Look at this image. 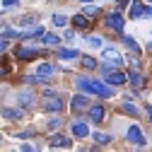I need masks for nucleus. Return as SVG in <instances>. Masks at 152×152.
<instances>
[{
  "label": "nucleus",
  "mask_w": 152,
  "mask_h": 152,
  "mask_svg": "<svg viewBox=\"0 0 152 152\" xmlns=\"http://www.w3.org/2000/svg\"><path fill=\"white\" fill-rule=\"evenodd\" d=\"M75 87H77L80 92H85V94H94V97H102V99H106V97L113 94V89L109 85H104L99 80H87V77H80L77 82H75Z\"/></svg>",
  "instance_id": "obj_1"
},
{
  "label": "nucleus",
  "mask_w": 152,
  "mask_h": 152,
  "mask_svg": "<svg viewBox=\"0 0 152 152\" xmlns=\"http://www.w3.org/2000/svg\"><path fill=\"white\" fill-rule=\"evenodd\" d=\"M104 24L111 27L113 31H123V17H121L118 12H109V15L104 17Z\"/></svg>",
  "instance_id": "obj_2"
},
{
  "label": "nucleus",
  "mask_w": 152,
  "mask_h": 152,
  "mask_svg": "<svg viewBox=\"0 0 152 152\" xmlns=\"http://www.w3.org/2000/svg\"><path fill=\"white\" fill-rule=\"evenodd\" d=\"M126 138H128L133 145H145V138H142V133H140L138 126H130V128L126 130Z\"/></svg>",
  "instance_id": "obj_3"
},
{
  "label": "nucleus",
  "mask_w": 152,
  "mask_h": 152,
  "mask_svg": "<svg viewBox=\"0 0 152 152\" xmlns=\"http://www.w3.org/2000/svg\"><path fill=\"white\" fill-rule=\"evenodd\" d=\"M53 70H56V68H53L51 63H39V65H36V75H39L44 82H48V77L53 75Z\"/></svg>",
  "instance_id": "obj_4"
},
{
  "label": "nucleus",
  "mask_w": 152,
  "mask_h": 152,
  "mask_svg": "<svg viewBox=\"0 0 152 152\" xmlns=\"http://www.w3.org/2000/svg\"><path fill=\"white\" fill-rule=\"evenodd\" d=\"M72 135H75V138H87V135H89V126H87L85 121H75V123H72Z\"/></svg>",
  "instance_id": "obj_5"
},
{
  "label": "nucleus",
  "mask_w": 152,
  "mask_h": 152,
  "mask_svg": "<svg viewBox=\"0 0 152 152\" xmlns=\"http://www.w3.org/2000/svg\"><path fill=\"white\" fill-rule=\"evenodd\" d=\"M87 111H89V121H92V123H102V121H104V106L97 104V106H89Z\"/></svg>",
  "instance_id": "obj_6"
},
{
  "label": "nucleus",
  "mask_w": 152,
  "mask_h": 152,
  "mask_svg": "<svg viewBox=\"0 0 152 152\" xmlns=\"http://www.w3.org/2000/svg\"><path fill=\"white\" fill-rule=\"evenodd\" d=\"M145 12H147V5H142L140 0L130 3V20H138V17H142Z\"/></svg>",
  "instance_id": "obj_7"
},
{
  "label": "nucleus",
  "mask_w": 152,
  "mask_h": 152,
  "mask_svg": "<svg viewBox=\"0 0 152 152\" xmlns=\"http://www.w3.org/2000/svg\"><path fill=\"white\" fill-rule=\"evenodd\" d=\"M106 82H111V87H118V85L128 82V75H123V72H116V70H113L111 75H106Z\"/></svg>",
  "instance_id": "obj_8"
},
{
  "label": "nucleus",
  "mask_w": 152,
  "mask_h": 152,
  "mask_svg": "<svg viewBox=\"0 0 152 152\" xmlns=\"http://www.w3.org/2000/svg\"><path fill=\"white\" fill-rule=\"evenodd\" d=\"M48 145H51V147H65V150H68V147H70L72 142H70V140H68L65 135H58V133H56V135H51Z\"/></svg>",
  "instance_id": "obj_9"
},
{
  "label": "nucleus",
  "mask_w": 152,
  "mask_h": 152,
  "mask_svg": "<svg viewBox=\"0 0 152 152\" xmlns=\"http://www.w3.org/2000/svg\"><path fill=\"white\" fill-rule=\"evenodd\" d=\"M72 109H89V99L85 97V94H75V97H72Z\"/></svg>",
  "instance_id": "obj_10"
},
{
  "label": "nucleus",
  "mask_w": 152,
  "mask_h": 152,
  "mask_svg": "<svg viewBox=\"0 0 152 152\" xmlns=\"http://www.w3.org/2000/svg\"><path fill=\"white\" fill-rule=\"evenodd\" d=\"M31 58H36L34 48H17V61H31Z\"/></svg>",
  "instance_id": "obj_11"
},
{
  "label": "nucleus",
  "mask_w": 152,
  "mask_h": 152,
  "mask_svg": "<svg viewBox=\"0 0 152 152\" xmlns=\"http://www.w3.org/2000/svg\"><path fill=\"white\" fill-rule=\"evenodd\" d=\"M72 24L77 27V29H87V27H89V20H87V15L82 12V15H75V17H72Z\"/></svg>",
  "instance_id": "obj_12"
},
{
  "label": "nucleus",
  "mask_w": 152,
  "mask_h": 152,
  "mask_svg": "<svg viewBox=\"0 0 152 152\" xmlns=\"http://www.w3.org/2000/svg\"><path fill=\"white\" fill-rule=\"evenodd\" d=\"M128 82H130V87L140 89V87H142V75H140V72H128Z\"/></svg>",
  "instance_id": "obj_13"
},
{
  "label": "nucleus",
  "mask_w": 152,
  "mask_h": 152,
  "mask_svg": "<svg viewBox=\"0 0 152 152\" xmlns=\"http://www.w3.org/2000/svg\"><path fill=\"white\" fill-rule=\"evenodd\" d=\"M58 56H61L63 61H72V58H80V53H77V51H72V48H61V51H58Z\"/></svg>",
  "instance_id": "obj_14"
},
{
  "label": "nucleus",
  "mask_w": 152,
  "mask_h": 152,
  "mask_svg": "<svg viewBox=\"0 0 152 152\" xmlns=\"http://www.w3.org/2000/svg\"><path fill=\"white\" fill-rule=\"evenodd\" d=\"M20 104H22L24 109L34 106V94H29V92H22V94H20Z\"/></svg>",
  "instance_id": "obj_15"
},
{
  "label": "nucleus",
  "mask_w": 152,
  "mask_h": 152,
  "mask_svg": "<svg viewBox=\"0 0 152 152\" xmlns=\"http://www.w3.org/2000/svg\"><path fill=\"white\" fill-rule=\"evenodd\" d=\"M104 58L106 61H113V63H121V56H118V51H113V48H104Z\"/></svg>",
  "instance_id": "obj_16"
},
{
  "label": "nucleus",
  "mask_w": 152,
  "mask_h": 152,
  "mask_svg": "<svg viewBox=\"0 0 152 152\" xmlns=\"http://www.w3.org/2000/svg\"><path fill=\"white\" fill-rule=\"evenodd\" d=\"M22 116V111L20 109H3V118L10 121V118H20Z\"/></svg>",
  "instance_id": "obj_17"
},
{
  "label": "nucleus",
  "mask_w": 152,
  "mask_h": 152,
  "mask_svg": "<svg viewBox=\"0 0 152 152\" xmlns=\"http://www.w3.org/2000/svg\"><path fill=\"white\" fill-rule=\"evenodd\" d=\"M113 138L111 135H106V133H94V142H97V145H109Z\"/></svg>",
  "instance_id": "obj_18"
},
{
  "label": "nucleus",
  "mask_w": 152,
  "mask_h": 152,
  "mask_svg": "<svg viewBox=\"0 0 152 152\" xmlns=\"http://www.w3.org/2000/svg\"><path fill=\"white\" fill-rule=\"evenodd\" d=\"M123 44H126V46H128L130 51H135V53L140 51V48H138V41H135V39H133V36H128V34L123 36Z\"/></svg>",
  "instance_id": "obj_19"
},
{
  "label": "nucleus",
  "mask_w": 152,
  "mask_h": 152,
  "mask_svg": "<svg viewBox=\"0 0 152 152\" xmlns=\"http://www.w3.org/2000/svg\"><path fill=\"white\" fill-rule=\"evenodd\" d=\"M123 111H126V113H130V116H138V109L130 104V99H128V97L123 99Z\"/></svg>",
  "instance_id": "obj_20"
},
{
  "label": "nucleus",
  "mask_w": 152,
  "mask_h": 152,
  "mask_svg": "<svg viewBox=\"0 0 152 152\" xmlns=\"http://www.w3.org/2000/svg\"><path fill=\"white\" fill-rule=\"evenodd\" d=\"M63 109V104L58 102V99H51V102H46V111L51 113V111H61Z\"/></svg>",
  "instance_id": "obj_21"
},
{
  "label": "nucleus",
  "mask_w": 152,
  "mask_h": 152,
  "mask_svg": "<svg viewBox=\"0 0 152 152\" xmlns=\"http://www.w3.org/2000/svg\"><path fill=\"white\" fill-rule=\"evenodd\" d=\"M51 22H53L56 27H65V24H68V17H63V15H53Z\"/></svg>",
  "instance_id": "obj_22"
},
{
  "label": "nucleus",
  "mask_w": 152,
  "mask_h": 152,
  "mask_svg": "<svg viewBox=\"0 0 152 152\" xmlns=\"http://www.w3.org/2000/svg\"><path fill=\"white\" fill-rule=\"evenodd\" d=\"M82 68L94 70V68H97V61H94V58H89V56H85V58H82Z\"/></svg>",
  "instance_id": "obj_23"
},
{
  "label": "nucleus",
  "mask_w": 152,
  "mask_h": 152,
  "mask_svg": "<svg viewBox=\"0 0 152 152\" xmlns=\"http://www.w3.org/2000/svg\"><path fill=\"white\" fill-rule=\"evenodd\" d=\"M87 44H89L92 48H102V44H104V41L99 39V36H87Z\"/></svg>",
  "instance_id": "obj_24"
},
{
  "label": "nucleus",
  "mask_w": 152,
  "mask_h": 152,
  "mask_svg": "<svg viewBox=\"0 0 152 152\" xmlns=\"http://www.w3.org/2000/svg\"><path fill=\"white\" fill-rule=\"evenodd\" d=\"M58 41H61V39H58L56 34H46V36H44V44H46V46H56Z\"/></svg>",
  "instance_id": "obj_25"
},
{
  "label": "nucleus",
  "mask_w": 152,
  "mask_h": 152,
  "mask_svg": "<svg viewBox=\"0 0 152 152\" xmlns=\"http://www.w3.org/2000/svg\"><path fill=\"white\" fill-rule=\"evenodd\" d=\"M17 5H20V0H3V12H7V10H15Z\"/></svg>",
  "instance_id": "obj_26"
},
{
  "label": "nucleus",
  "mask_w": 152,
  "mask_h": 152,
  "mask_svg": "<svg viewBox=\"0 0 152 152\" xmlns=\"http://www.w3.org/2000/svg\"><path fill=\"white\" fill-rule=\"evenodd\" d=\"M82 12H85V15H97V12H99V7H97V5H89V3H85Z\"/></svg>",
  "instance_id": "obj_27"
},
{
  "label": "nucleus",
  "mask_w": 152,
  "mask_h": 152,
  "mask_svg": "<svg viewBox=\"0 0 152 152\" xmlns=\"http://www.w3.org/2000/svg\"><path fill=\"white\" fill-rule=\"evenodd\" d=\"M58 126H61V118H58V116H53V118L48 121V130H56Z\"/></svg>",
  "instance_id": "obj_28"
},
{
  "label": "nucleus",
  "mask_w": 152,
  "mask_h": 152,
  "mask_svg": "<svg viewBox=\"0 0 152 152\" xmlns=\"http://www.w3.org/2000/svg\"><path fill=\"white\" fill-rule=\"evenodd\" d=\"M72 39H75V31L68 29V31H65V41H72Z\"/></svg>",
  "instance_id": "obj_29"
},
{
  "label": "nucleus",
  "mask_w": 152,
  "mask_h": 152,
  "mask_svg": "<svg viewBox=\"0 0 152 152\" xmlns=\"http://www.w3.org/2000/svg\"><path fill=\"white\" fill-rule=\"evenodd\" d=\"M102 72H104V75H111V72H113V65H104Z\"/></svg>",
  "instance_id": "obj_30"
},
{
  "label": "nucleus",
  "mask_w": 152,
  "mask_h": 152,
  "mask_svg": "<svg viewBox=\"0 0 152 152\" xmlns=\"http://www.w3.org/2000/svg\"><path fill=\"white\" fill-rule=\"evenodd\" d=\"M29 22H31V17H22V20H20V24H22V27H27Z\"/></svg>",
  "instance_id": "obj_31"
},
{
  "label": "nucleus",
  "mask_w": 152,
  "mask_h": 152,
  "mask_svg": "<svg viewBox=\"0 0 152 152\" xmlns=\"http://www.w3.org/2000/svg\"><path fill=\"white\" fill-rule=\"evenodd\" d=\"M126 3H130V0H118V7H126Z\"/></svg>",
  "instance_id": "obj_32"
},
{
  "label": "nucleus",
  "mask_w": 152,
  "mask_h": 152,
  "mask_svg": "<svg viewBox=\"0 0 152 152\" xmlns=\"http://www.w3.org/2000/svg\"><path fill=\"white\" fill-rule=\"evenodd\" d=\"M147 118L152 121V106H147Z\"/></svg>",
  "instance_id": "obj_33"
},
{
  "label": "nucleus",
  "mask_w": 152,
  "mask_h": 152,
  "mask_svg": "<svg viewBox=\"0 0 152 152\" xmlns=\"http://www.w3.org/2000/svg\"><path fill=\"white\" fill-rule=\"evenodd\" d=\"M145 15H147V17H152V7H147V12H145Z\"/></svg>",
  "instance_id": "obj_34"
},
{
  "label": "nucleus",
  "mask_w": 152,
  "mask_h": 152,
  "mask_svg": "<svg viewBox=\"0 0 152 152\" xmlns=\"http://www.w3.org/2000/svg\"><path fill=\"white\" fill-rule=\"evenodd\" d=\"M82 3H89V0H82Z\"/></svg>",
  "instance_id": "obj_35"
}]
</instances>
